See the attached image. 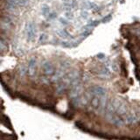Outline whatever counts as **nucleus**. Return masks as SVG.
I'll return each instance as SVG.
<instances>
[{
	"instance_id": "1",
	"label": "nucleus",
	"mask_w": 140,
	"mask_h": 140,
	"mask_svg": "<svg viewBox=\"0 0 140 140\" xmlns=\"http://www.w3.org/2000/svg\"><path fill=\"white\" fill-rule=\"evenodd\" d=\"M105 117L111 124L116 127H122L125 124V121H123L120 116L116 115L115 113H110V112H105Z\"/></svg>"
},
{
	"instance_id": "2",
	"label": "nucleus",
	"mask_w": 140,
	"mask_h": 140,
	"mask_svg": "<svg viewBox=\"0 0 140 140\" xmlns=\"http://www.w3.org/2000/svg\"><path fill=\"white\" fill-rule=\"evenodd\" d=\"M89 92H91L90 94L93 95H97L99 97H106L107 95L106 89H104L102 86H94L89 89Z\"/></svg>"
},
{
	"instance_id": "3",
	"label": "nucleus",
	"mask_w": 140,
	"mask_h": 140,
	"mask_svg": "<svg viewBox=\"0 0 140 140\" xmlns=\"http://www.w3.org/2000/svg\"><path fill=\"white\" fill-rule=\"evenodd\" d=\"M82 92V85L79 83V84H76L75 86H72V89H71V91L69 93V96L74 99V98H76V97H79L81 95Z\"/></svg>"
},
{
	"instance_id": "4",
	"label": "nucleus",
	"mask_w": 140,
	"mask_h": 140,
	"mask_svg": "<svg viewBox=\"0 0 140 140\" xmlns=\"http://www.w3.org/2000/svg\"><path fill=\"white\" fill-rule=\"evenodd\" d=\"M42 69H43V72L45 73V75H54L55 73V70H54V67L51 62L49 61H46V62L43 63L42 65Z\"/></svg>"
},
{
	"instance_id": "5",
	"label": "nucleus",
	"mask_w": 140,
	"mask_h": 140,
	"mask_svg": "<svg viewBox=\"0 0 140 140\" xmlns=\"http://www.w3.org/2000/svg\"><path fill=\"white\" fill-rule=\"evenodd\" d=\"M35 25L32 22H30L26 27V34L28 41H32L35 38Z\"/></svg>"
},
{
	"instance_id": "6",
	"label": "nucleus",
	"mask_w": 140,
	"mask_h": 140,
	"mask_svg": "<svg viewBox=\"0 0 140 140\" xmlns=\"http://www.w3.org/2000/svg\"><path fill=\"white\" fill-rule=\"evenodd\" d=\"M36 71V59L32 58L28 62L27 66V74L29 76H33Z\"/></svg>"
},
{
	"instance_id": "7",
	"label": "nucleus",
	"mask_w": 140,
	"mask_h": 140,
	"mask_svg": "<svg viewBox=\"0 0 140 140\" xmlns=\"http://www.w3.org/2000/svg\"><path fill=\"white\" fill-rule=\"evenodd\" d=\"M138 116H137V114L134 113V112H130V113L127 114L125 116V123L127 124H135L138 122Z\"/></svg>"
},
{
	"instance_id": "8",
	"label": "nucleus",
	"mask_w": 140,
	"mask_h": 140,
	"mask_svg": "<svg viewBox=\"0 0 140 140\" xmlns=\"http://www.w3.org/2000/svg\"><path fill=\"white\" fill-rule=\"evenodd\" d=\"M116 113L117 114V116H119L127 115V107H126V104L124 103V102H123V103L118 107V109L116 110Z\"/></svg>"
},
{
	"instance_id": "9",
	"label": "nucleus",
	"mask_w": 140,
	"mask_h": 140,
	"mask_svg": "<svg viewBox=\"0 0 140 140\" xmlns=\"http://www.w3.org/2000/svg\"><path fill=\"white\" fill-rule=\"evenodd\" d=\"M66 89H67V84L64 83V82H60V83H59V84L56 86V91H57L58 94L63 93V92L66 90Z\"/></svg>"
},
{
	"instance_id": "10",
	"label": "nucleus",
	"mask_w": 140,
	"mask_h": 140,
	"mask_svg": "<svg viewBox=\"0 0 140 140\" xmlns=\"http://www.w3.org/2000/svg\"><path fill=\"white\" fill-rule=\"evenodd\" d=\"M41 12L43 16H48L50 14V7L47 5H44L41 8Z\"/></svg>"
},
{
	"instance_id": "11",
	"label": "nucleus",
	"mask_w": 140,
	"mask_h": 140,
	"mask_svg": "<svg viewBox=\"0 0 140 140\" xmlns=\"http://www.w3.org/2000/svg\"><path fill=\"white\" fill-rule=\"evenodd\" d=\"M57 33H58L59 36L61 37V38H63V39H66V38H68V37L69 36L68 32L66 31L65 29L60 30V31H58V32H57Z\"/></svg>"
},
{
	"instance_id": "12",
	"label": "nucleus",
	"mask_w": 140,
	"mask_h": 140,
	"mask_svg": "<svg viewBox=\"0 0 140 140\" xmlns=\"http://www.w3.org/2000/svg\"><path fill=\"white\" fill-rule=\"evenodd\" d=\"M101 74L103 76H109V75H110V71H109V69L107 67H104L101 70Z\"/></svg>"
},
{
	"instance_id": "13",
	"label": "nucleus",
	"mask_w": 140,
	"mask_h": 140,
	"mask_svg": "<svg viewBox=\"0 0 140 140\" xmlns=\"http://www.w3.org/2000/svg\"><path fill=\"white\" fill-rule=\"evenodd\" d=\"M99 24H100V20H92V21H90L89 23L87 25V26L95 27V26H97Z\"/></svg>"
},
{
	"instance_id": "14",
	"label": "nucleus",
	"mask_w": 140,
	"mask_h": 140,
	"mask_svg": "<svg viewBox=\"0 0 140 140\" xmlns=\"http://www.w3.org/2000/svg\"><path fill=\"white\" fill-rule=\"evenodd\" d=\"M19 74H20V75L24 76L25 74H27V68H25V66H22L19 69Z\"/></svg>"
},
{
	"instance_id": "15",
	"label": "nucleus",
	"mask_w": 140,
	"mask_h": 140,
	"mask_svg": "<svg viewBox=\"0 0 140 140\" xmlns=\"http://www.w3.org/2000/svg\"><path fill=\"white\" fill-rule=\"evenodd\" d=\"M111 14H108L107 16H105V17L102 19L101 20V22L102 23H108V22H109L110 21V19H111Z\"/></svg>"
},
{
	"instance_id": "16",
	"label": "nucleus",
	"mask_w": 140,
	"mask_h": 140,
	"mask_svg": "<svg viewBox=\"0 0 140 140\" xmlns=\"http://www.w3.org/2000/svg\"><path fill=\"white\" fill-rule=\"evenodd\" d=\"M47 39V35H46V33H42L39 36V41L40 42V43H43V42H45V41Z\"/></svg>"
},
{
	"instance_id": "17",
	"label": "nucleus",
	"mask_w": 140,
	"mask_h": 140,
	"mask_svg": "<svg viewBox=\"0 0 140 140\" xmlns=\"http://www.w3.org/2000/svg\"><path fill=\"white\" fill-rule=\"evenodd\" d=\"M56 17H57V13H56V12H51L50 14L47 16V19L48 20L53 19H55Z\"/></svg>"
},
{
	"instance_id": "18",
	"label": "nucleus",
	"mask_w": 140,
	"mask_h": 140,
	"mask_svg": "<svg viewBox=\"0 0 140 140\" xmlns=\"http://www.w3.org/2000/svg\"><path fill=\"white\" fill-rule=\"evenodd\" d=\"M65 15H66V18H67L68 19H74V14H73L71 12H67Z\"/></svg>"
},
{
	"instance_id": "19",
	"label": "nucleus",
	"mask_w": 140,
	"mask_h": 140,
	"mask_svg": "<svg viewBox=\"0 0 140 140\" xmlns=\"http://www.w3.org/2000/svg\"><path fill=\"white\" fill-rule=\"evenodd\" d=\"M95 7H98V6H96V5H95V3H93V2L88 3V8H89V9H94V8H95Z\"/></svg>"
},
{
	"instance_id": "20",
	"label": "nucleus",
	"mask_w": 140,
	"mask_h": 140,
	"mask_svg": "<svg viewBox=\"0 0 140 140\" xmlns=\"http://www.w3.org/2000/svg\"><path fill=\"white\" fill-rule=\"evenodd\" d=\"M60 24H62L63 25H68V22L67 21V19H63V18H60Z\"/></svg>"
},
{
	"instance_id": "21",
	"label": "nucleus",
	"mask_w": 140,
	"mask_h": 140,
	"mask_svg": "<svg viewBox=\"0 0 140 140\" xmlns=\"http://www.w3.org/2000/svg\"><path fill=\"white\" fill-rule=\"evenodd\" d=\"M88 17H89V13H88V12H82V18L83 19H87Z\"/></svg>"
},
{
	"instance_id": "22",
	"label": "nucleus",
	"mask_w": 140,
	"mask_h": 140,
	"mask_svg": "<svg viewBox=\"0 0 140 140\" xmlns=\"http://www.w3.org/2000/svg\"><path fill=\"white\" fill-rule=\"evenodd\" d=\"M90 34V32L89 31H88V30H85L82 33V36H83L84 38H86V37H88L89 35Z\"/></svg>"
},
{
	"instance_id": "23",
	"label": "nucleus",
	"mask_w": 140,
	"mask_h": 140,
	"mask_svg": "<svg viewBox=\"0 0 140 140\" xmlns=\"http://www.w3.org/2000/svg\"><path fill=\"white\" fill-rule=\"evenodd\" d=\"M96 57L98 59H100V60H102V59H103L105 57V55H104V53H98L96 55Z\"/></svg>"
}]
</instances>
